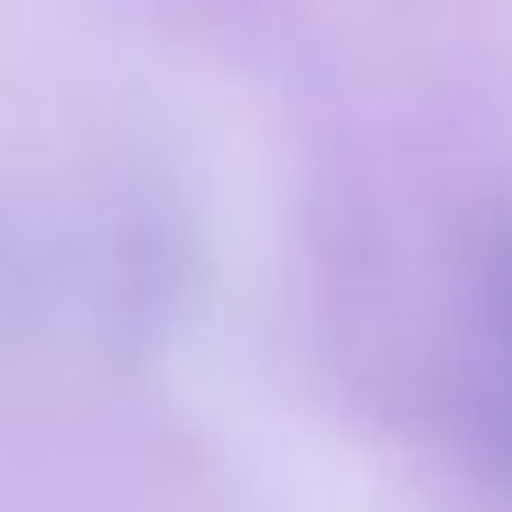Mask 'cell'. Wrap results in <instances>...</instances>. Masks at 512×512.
Here are the masks:
<instances>
[{"label": "cell", "instance_id": "1", "mask_svg": "<svg viewBox=\"0 0 512 512\" xmlns=\"http://www.w3.org/2000/svg\"><path fill=\"white\" fill-rule=\"evenodd\" d=\"M505 316H512V274H505Z\"/></svg>", "mask_w": 512, "mask_h": 512}]
</instances>
